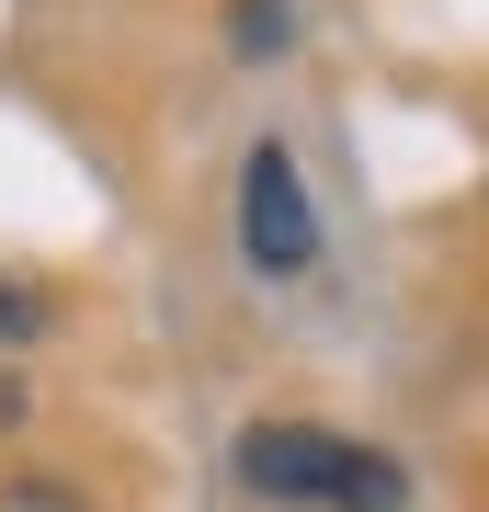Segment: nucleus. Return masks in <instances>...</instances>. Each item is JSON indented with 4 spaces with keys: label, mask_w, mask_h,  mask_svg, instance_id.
Returning <instances> with one entry per match:
<instances>
[{
    "label": "nucleus",
    "mask_w": 489,
    "mask_h": 512,
    "mask_svg": "<svg viewBox=\"0 0 489 512\" xmlns=\"http://www.w3.org/2000/svg\"><path fill=\"white\" fill-rule=\"evenodd\" d=\"M239 490H262L285 512H399L410 478L364 433H330V421H251V433H239Z\"/></svg>",
    "instance_id": "obj_1"
},
{
    "label": "nucleus",
    "mask_w": 489,
    "mask_h": 512,
    "mask_svg": "<svg viewBox=\"0 0 489 512\" xmlns=\"http://www.w3.org/2000/svg\"><path fill=\"white\" fill-rule=\"evenodd\" d=\"M35 330H46V296H23V285H0V353H12V342H35Z\"/></svg>",
    "instance_id": "obj_5"
},
{
    "label": "nucleus",
    "mask_w": 489,
    "mask_h": 512,
    "mask_svg": "<svg viewBox=\"0 0 489 512\" xmlns=\"http://www.w3.org/2000/svg\"><path fill=\"white\" fill-rule=\"evenodd\" d=\"M239 262H251L262 285H296L319 262V205H308V171H296L285 137H262L251 160H239Z\"/></svg>",
    "instance_id": "obj_2"
},
{
    "label": "nucleus",
    "mask_w": 489,
    "mask_h": 512,
    "mask_svg": "<svg viewBox=\"0 0 489 512\" xmlns=\"http://www.w3.org/2000/svg\"><path fill=\"white\" fill-rule=\"evenodd\" d=\"M23 410H35V387H23V365L0 353V433H23Z\"/></svg>",
    "instance_id": "obj_6"
},
{
    "label": "nucleus",
    "mask_w": 489,
    "mask_h": 512,
    "mask_svg": "<svg viewBox=\"0 0 489 512\" xmlns=\"http://www.w3.org/2000/svg\"><path fill=\"white\" fill-rule=\"evenodd\" d=\"M228 35L251 46V57H262V46H285V0H239V23H228Z\"/></svg>",
    "instance_id": "obj_4"
},
{
    "label": "nucleus",
    "mask_w": 489,
    "mask_h": 512,
    "mask_svg": "<svg viewBox=\"0 0 489 512\" xmlns=\"http://www.w3.org/2000/svg\"><path fill=\"white\" fill-rule=\"evenodd\" d=\"M0 512H91V490L57 467H23V478H0Z\"/></svg>",
    "instance_id": "obj_3"
}]
</instances>
